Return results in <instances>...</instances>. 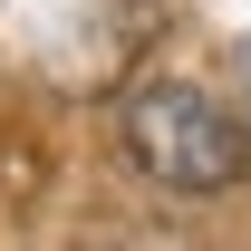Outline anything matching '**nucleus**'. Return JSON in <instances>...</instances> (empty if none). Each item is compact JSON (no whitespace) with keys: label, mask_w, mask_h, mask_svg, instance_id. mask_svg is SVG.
<instances>
[{"label":"nucleus","mask_w":251,"mask_h":251,"mask_svg":"<svg viewBox=\"0 0 251 251\" xmlns=\"http://www.w3.org/2000/svg\"><path fill=\"white\" fill-rule=\"evenodd\" d=\"M116 135H126V155H135V174L164 184V193H232L242 164H251L242 116H232L203 77H174V68H155V77L126 87Z\"/></svg>","instance_id":"1"}]
</instances>
